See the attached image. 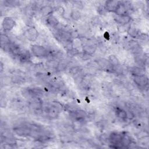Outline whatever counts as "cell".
Returning a JSON list of instances; mask_svg holds the SVG:
<instances>
[{
	"mask_svg": "<svg viewBox=\"0 0 149 149\" xmlns=\"http://www.w3.org/2000/svg\"><path fill=\"white\" fill-rule=\"evenodd\" d=\"M31 51L33 55L38 58H45L48 54V51L47 48L38 44L31 45Z\"/></svg>",
	"mask_w": 149,
	"mask_h": 149,
	"instance_id": "cell-1",
	"label": "cell"
},
{
	"mask_svg": "<svg viewBox=\"0 0 149 149\" xmlns=\"http://www.w3.org/2000/svg\"><path fill=\"white\" fill-rule=\"evenodd\" d=\"M31 129L27 126H18L13 128V132L20 137H27L31 134Z\"/></svg>",
	"mask_w": 149,
	"mask_h": 149,
	"instance_id": "cell-2",
	"label": "cell"
},
{
	"mask_svg": "<svg viewBox=\"0 0 149 149\" xmlns=\"http://www.w3.org/2000/svg\"><path fill=\"white\" fill-rule=\"evenodd\" d=\"M122 134L118 132H113L109 136V141L111 144L114 148H120L122 147L121 144V139Z\"/></svg>",
	"mask_w": 149,
	"mask_h": 149,
	"instance_id": "cell-3",
	"label": "cell"
},
{
	"mask_svg": "<svg viewBox=\"0 0 149 149\" xmlns=\"http://www.w3.org/2000/svg\"><path fill=\"white\" fill-rule=\"evenodd\" d=\"M25 37L30 41H35L38 37V31L34 27H30L27 29L24 33Z\"/></svg>",
	"mask_w": 149,
	"mask_h": 149,
	"instance_id": "cell-4",
	"label": "cell"
},
{
	"mask_svg": "<svg viewBox=\"0 0 149 149\" xmlns=\"http://www.w3.org/2000/svg\"><path fill=\"white\" fill-rule=\"evenodd\" d=\"M16 22L15 20L10 17H5L2 22V26L5 31H10L15 26Z\"/></svg>",
	"mask_w": 149,
	"mask_h": 149,
	"instance_id": "cell-5",
	"label": "cell"
},
{
	"mask_svg": "<svg viewBox=\"0 0 149 149\" xmlns=\"http://www.w3.org/2000/svg\"><path fill=\"white\" fill-rule=\"evenodd\" d=\"M135 84L140 87H144L148 84V78L144 75L133 76Z\"/></svg>",
	"mask_w": 149,
	"mask_h": 149,
	"instance_id": "cell-6",
	"label": "cell"
},
{
	"mask_svg": "<svg viewBox=\"0 0 149 149\" xmlns=\"http://www.w3.org/2000/svg\"><path fill=\"white\" fill-rule=\"evenodd\" d=\"M114 19L116 22L121 26H125L128 24L131 20V17L127 14L124 15H120V16L116 15Z\"/></svg>",
	"mask_w": 149,
	"mask_h": 149,
	"instance_id": "cell-7",
	"label": "cell"
},
{
	"mask_svg": "<svg viewBox=\"0 0 149 149\" xmlns=\"http://www.w3.org/2000/svg\"><path fill=\"white\" fill-rule=\"evenodd\" d=\"M47 115L51 118H56L59 113L58 108L55 105H50L45 109Z\"/></svg>",
	"mask_w": 149,
	"mask_h": 149,
	"instance_id": "cell-8",
	"label": "cell"
},
{
	"mask_svg": "<svg viewBox=\"0 0 149 149\" xmlns=\"http://www.w3.org/2000/svg\"><path fill=\"white\" fill-rule=\"evenodd\" d=\"M72 116L77 121H81L86 118L87 113L84 110L76 109L72 112Z\"/></svg>",
	"mask_w": 149,
	"mask_h": 149,
	"instance_id": "cell-9",
	"label": "cell"
},
{
	"mask_svg": "<svg viewBox=\"0 0 149 149\" xmlns=\"http://www.w3.org/2000/svg\"><path fill=\"white\" fill-rule=\"evenodd\" d=\"M120 1H107L105 3V8L107 11L115 12Z\"/></svg>",
	"mask_w": 149,
	"mask_h": 149,
	"instance_id": "cell-10",
	"label": "cell"
},
{
	"mask_svg": "<svg viewBox=\"0 0 149 149\" xmlns=\"http://www.w3.org/2000/svg\"><path fill=\"white\" fill-rule=\"evenodd\" d=\"M127 11H128V8L127 7V5L125 3L122 2H120L115 13H116V15L120 16V15H127Z\"/></svg>",
	"mask_w": 149,
	"mask_h": 149,
	"instance_id": "cell-11",
	"label": "cell"
},
{
	"mask_svg": "<svg viewBox=\"0 0 149 149\" xmlns=\"http://www.w3.org/2000/svg\"><path fill=\"white\" fill-rule=\"evenodd\" d=\"M115 112L116 116L119 119H120V120H126V119L127 118V117H128L127 113L126 112V111L125 110H124V109H122V108H119V107H116V108H115Z\"/></svg>",
	"mask_w": 149,
	"mask_h": 149,
	"instance_id": "cell-12",
	"label": "cell"
},
{
	"mask_svg": "<svg viewBox=\"0 0 149 149\" xmlns=\"http://www.w3.org/2000/svg\"><path fill=\"white\" fill-rule=\"evenodd\" d=\"M129 46L132 52L134 53L136 55L141 53V47L136 41H130Z\"/></svg>",
	"mask_w": 149,
	"mask_h": 149,
	"instance_id": "cell-13",
	"label": "cell"
},
{
	"mask_svg": "<svg viewBox=\"0 0 149 149\" xmlns=\"http://www.w3.org/2000/svg\"><path fill=\"white\" fill-rule=\"evenodd\" d=\"M46 23L51 27H56L59 24V20L55 16L51 15L47 17Z\"/></svg>",
	"mask_w": 149,
	"mask_h": 149,
	"instance_id": "cell-14",
	"label": "cell"
},
{
	"mask_svg": "<svg viewBox=\"0 0 149 149\" xmlns=\"http://www.w3.org/2000/svg\"><path fill=\"white\" fill-rule=\"evenodd\" d=\"M53 8L50 5H45L41 8L40 9V13L43 16H49L52 15L53 12Z\"/></svg>",
	"mask_w": 149,
	"mask_h": 149,
	"instance_id": "cell-15",
	"label": "cell"
},
{
	"mask_svg": "<svg viewBox=\"0 0 149 149\" xmlns=\"http://www.w3.org/2000/svg\"><path fill=\"white\" fill-rule=\"evenodd\" d=\"M17 56L20 61L23 62H26L30 60V55L27 51L22 50L19 53V54L17 55Z\"/></svg>",
	"mask_w": 149,
	"mask_h": 149,
	"instance_id": "cell-16",
	"label": "cell"
},
{
	"mask_svg": "<svg viewBox=\"0 0 149 149\" xmlns=\"http://www.w3.org/2000/svg\"><path fill=\"white\" fill-rule=\"evenodd\" d=\"M130 72L133 76L144 75L145 72L143 68L139 66H133L130 69Z\"/></svg>",
	"mask_w": 149,
	"mask_h": 149,
	"instance_id": "cell-17",
	"label": "cell"
},
{
	"mask_svg": "<svg viewBox=\"0 0 149 149\" xmlns=\"http://www.w3.org/2000/svg\"><path fill=\"white\" fill-rule=\"evenodd\" d=\"M10 41L9 38L6 34H1V44L2 48L4 47V48H8V47L10 45Z\"/></svg>",
	"mask_w": 149,
	"mask_h": 149,
	"instance_id": "cell-18",
	"label": "cell"
},
{
	"mask_svg": "<svg viewBox=\"0 0 149 149\" xmlns=\"http://www.w3.org/2000/svg\"><path fill=\"white\" fill-rule=\"evenodd\" d=\"M128 34L133 38H137L140 36L139 30L134 26H130L127 29Z\"/></svg>",
	"mask_w": 149,
	"mask_h": 149,
	"instance_id": "cell-19",
	"label": "cell"
},
{
	"mask_svg": "<svg viewBox=\"0 0 149 149\" xmlns=\"http://www.w3.org/2000/svg\"><path fill=\"white\" fill-rule=\"evenodd\" d=\"M135 62L137 63V65L141 68H143L145 66L146 64V60L144 57H143L141 54H139L136 55L135 57Z\"/></svg>",
	"mask_w": 149,
	"mask_h": 149,
	"instance_id": "cell-20",
	"label": "cell"
},
{
	"mask_svg": "<svg viewBox=\"0 0 149 149\" xmlns=\"http://www.w3.org/2000/svg\"><path fill=\"white\" fill-rule=\"evenodd\" d=\"M108 61L112 67H117L120 65L118 58L114 55H111L108 57Z\"/></svg>",
	"mask_w": 149,
	"mask_h": 149,
	"instance_id": "cell-21",
	"label": "cell"
},
{
	"mask_svg": "<svg viewBox=\"0 0 149 149\" xmlns=\"http://www.w3.org/2000/svg\"><path fill=\"white\" fill-rule=\"evenodd\" d=\"M59 61L55 59H50L46 62V66L50 69H56Z\"/></svg>",
	"mask_w": 149,
	"mask_h": 149,
	"instance_id": "cell-22",
	"label": "cell"
},
{
	"mask_svg": "<svg viewBox=\"0 0 149 149\" xmlns=\"http://www.w3.org/2000/svg\"><path fill=\"white\" fill-rule=\"evenodd\" d=\"M83 50L86 54L91 55L95 52V48L92 45H86L83 47Z\"/></svg>",
	"mask_w": 149,
	"mask_h": 149,
	"instance_id": "cell-23",
	"label": "cell"
},
{
	"mask_svg": "<svg viewBox=\"0 0 149 149\" xmlns=\"http://www.w3.org/2000/svg\"><path fill=\"white\" fill-rule=\"evenodd\" d=\"M98 63L100 66H101L102 68H108L111 65H110L108 60H107L105 59H101L98 61Z\"/></svg>",
	"mask_w": 149,
	"mask_h": 149,
	"instance_id": "cell-24",
	"label": "cell"
},
{
	"mask_svg": "<svg viewBox=\"0 0 149 149\" xmlns=\"http://www.w3.org/2000/svg\"><path fill=\"white\" fill-rule=\"evenodd\" d=\"M80 72L81 70L80 69L79 67L77 66H75V67H73L72 68H71L70 69V73L72 76H74L76 77H79V74H80Z\"/></svg>",
	"mask_w": 149,
	"mask_h": 149,
	"instance_id": "cell-25",
	"label": "cell"
},
{
	"mask_svg": "<svg viewBox=\"0 0 149 149\" xmlns=\"http://www.w3.org/2000/svg\"><path fill=\"white\" fill-rule=\"evenodd\" d=\"M67 66H68L67 61L66 60H61L59 61L58 65L56 69L59 70H63L66 68Z\"/></svg>",
	"mask_w": 149,
	"mask_h": 149,
	"instance_id": "cell-26",
	"label": "cell"
},
{
	"mask_svg": "<svg viewBox=\"0 0 149 149\" xmlns=\"http://www.w3.org/2000/svg\"><path fill=\"white\" fill-rule=\"evenodd\" d=\"M71 17L74 20H77L80 18V13L77 10H73L71 13Z\"/></svg>",
	"mask_w": 149,
	"mask_h": 149,
	"instance_id": "cell-27",
	"label": "cell"
},
{
	"mask_svg": "<svg viewBox=\"0 0 149 149\" xmlns=\"http://www.w3.org/2000/svg\"><path fill=\"white\" fill-rule=\"evenodd\" d=\"M18 3L17 1H5L4 2V4L8 6H12L15 5H17Z\"/></svg>",
	"mask_w": 149,
	"mask_h": 149,
	"instance_id": "cell-28",
	"label": "cell"
}]
</instances>
